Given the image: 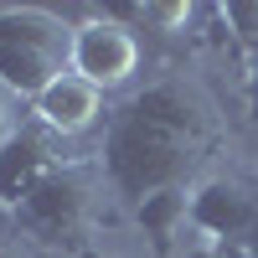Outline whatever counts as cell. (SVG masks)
Returning <instances> with one entry per match:
<instances>
[{"label": "cell", "mask_w": 258, "mask_h": 258, "mask_svg": "<svg viewBox=\"0 0 258 258\" xmlns=\"http://www.w3.org/2000/svg\"><path fill=\"white\" fill-rule=\"evenodd\" d=\"M83 258H124V253H103V248H88Z\"/></svg>", "instance_id": "obj_15"}, {"label": "cell", "mask_w": 258, "mask_h": 258, "mask_svg": "<svg viewBox=\"0 0 258 258\" xmlns=\"http://www.w3.org/2000/svg\"><path fill=\"white\" fill-rule=\"evenodd\" d=\"M140 36L129 21H119L114 11H93L73 21V47H68V73H78L83 83H93L98 93H119L140 78Z\"/></svg>", "instance_id": "obj_4"}, {"label": "cell", "mask_w": 258, "mask_h": 258, "mask_svg": "<svg viewBox=\"0 0 258 258\" xmlns=\"http://www.w3.org/2000/svg\"><path fill=\"white\" fill-rule=\"evenodd\" d=\"M202 258H248V253H202Z\"/></svg>", "instance_id": "obj_16"}, {"label": "cell", "mask_w": 258, "mask_h": 258, "mask_svg": "<svg viewBox=\"0 0 258 258\" xmlns=\"http://www.w3.org/2000/svg\"><path fill=\"white\" fill-rule=\"evenodd\" d=\"M217 16H222V26L232 31V41L253 57V52H258V0H232V6H217Z\"/></svg>", "instance_id": "obj_9"}, {"label": "cell", "mask_w": 258, "mask_h": 258, "mask_svg": "<svg viewBox=\"0 0 258 258\" xmlns=\"http://www.w3.org/2000/svg\"><path fill=\"white\" fill-rule=\"evenodd\" d=\"M243 93H248V119H258V52L248 57V73H243Z\"/></svg>", "instance_id": "obj_13"}, {"label": "cell", "mask_w": 258, "mask_h": 258, "mask_svg": "<svg viewBox=\"0 0 258 258\" xmlns=\"http://www.w3.org/2000/svg\"><path fill=\"white\" fill-rule=\"evenodd\" d=\"M191 232H202L212 243V253H232L248 248L253 222H258V181L238 176V170H207L191 186Z\"/></svg>", "instance_id": "obj_5"}, {"label": "cell", "mask_w": 258, "mask_h": 258, "mask_svg": "<svg viewBox=\"0 0 258 258\" xmlns=\"http://www.w3.org/2000/svg\"><path fill=\"white\" fill-rule=\"evenodd\" d=\"M222 145V119L217 103L191 73L170 68L135 88L119 109L103 119V145H98V170L109 191L135 207L155 191L170 186H197L207 176L212 155Z\"/></svg>", "instance_id": "obj_1"}, {"label": "cell", "mask_w": 258, "mask_h": 258, "mask_svg": "<svg viewBox=\"0 0 258 258\" xmlns=\"http://www.w3.org/2000/svg\"><path fill=\"white\" fill-rule=\"evenodd\" d=\"M57 145H62V140H52L47 129L31 124V119L6 140V150H0V212H6V217L62 165Z\"/></svg>", "instance_id": "obj_7"}, {"label": "cell", "mask_w": 258, "mask_h": 258, "mask_svg": "<svg viewBox=\"0 0 258 258\" xmlns=\"http://www.w3.org/2000/svg\"><path fill=\"white\" fill-rule=\"evenodd\" d=\"M186 207H191V186H170V191H155V197H145V202L129 207L135 222H140V232L150 238V248H155L160 258H176L186 227H191Z\"/></svg>", "instance_id": "obj_8"}, {"label": "cell", "mask_w": 258, "mask_h": 258, "mask_svg": "<svg viewBox=\"0 0 258 258\" xmlns=\"http://www.w3.org/2000/svg\"><path fill=\"white\" fill-rule=\"evenodd\" d=\"M73 21L41 6H0V88L31 103L68 73Z\"/></svg>", "instance_id": "obj_3"}, {"label": "cell", "mask_w": 258, "mask_h": 258, "mask_svg": "<svg viewBox=\"0 0 258 258\" xmlns=\"http://www.w3.org/2000/svg\"><path fill=\"white\" fill-rule=\"evenodd\" d=\"M0 258H41L26 238H16V232H0Z\"/></svg>", "instance_id": "obj_12"}, {"label": "cell", "mask_w": 258, "mask_h": 258, "mask_svg": "<svg viewBox=\"0 0 258 258\" xmlns=\"http://www.w3.org/2000/svg\"><path fill=\"white\" fill-rule=\"evenodd\" d=\"M21 124H26V114H21V98H16V93H6V88H0V150H6V140L16 135Z\"/></svg>", "instance_id": "obj_11"}, {"label": "cell", "mask_w": 258, "mask_h": 258, "mask_svg": "<svg viewBox=\"0 0 258 258\" xmlns=\"http://www.w3.org/2000/svg\"><path fill=\"white\" fill-rule=\"evenodd\" d=\"M129 16H140V21H155V26H165V31H176V26H186L191 16V6H135Z\"/></svg>", "instance_id": "obj_10"}, {"label": "cell", "mask_w": 258, "mask_h": 258, "mask_svg": "<svg viewBox=\"0 0 258 258\" xmlns=\"http://www.w3.org/2000/svg\"><path fill=\"white\" fill-rule=\"evenodd\" d=\"M248 258H258V222H253V238H248V248H243Z\"/></svg>", "instance_id": "obj_14"}, {"label": "cell", "mask_w": 258, "mask_h": 258, "mask_svg": "<svg viewBox=\"0 0 258 258\" xmlns=\"http://www.w3.org/2000/svg\"><path fill=\"white\" fill-rule=\"evenodd\" d=\"M109 93H98L93 83H83L78 73H62L52 88H41L31 103H26V119L41 124L52 140H78L88 135L93 124L109 119V103H103Z\"/></svg>", "instance_id": "obj_6"}, {"label": "cell", "mask_w": 258, "mask_h": 258, "mask_svg": "<svg viewBox=\"0 0 258 258\" xmlns=\"http://www.w3.org/2000/svg\"><path fill=\"white\" fill-rule=\"evenodd\" d=\"M109 181L98 160H62L26 202L11 212L16 238H26L41 258H83L109 207Z\"/></svg>", "instance_id": "obj_2"}]
</instances>
